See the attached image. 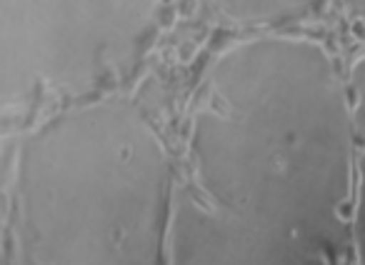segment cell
<instances>
[{"label": "cell", "instance_id": "52a82bcc", "mask_svg": "<svg viewBox=\"0 0 365 265\" xmlns=\"http://www.w3.org/2000/svg\"><path fill=\"white\" fill-rule=\"evenodd\" d=\"M340 3H343L345 13H348L353 21L365 26V0H340Z\"/></svg>", "mask_w": 365, "mask_h": 265}, {"label": "cell", "instance_id": "3957f363", "mask_svg": "<svg viewBox=\"0 0 365 265\" xmlns=\"http://www.w3.org/2000/svg\"><path fill=\"white\" fill-rule=\"evenodd\" d=\"M165 0H0L3 110L101 98L153 48Z\"/></svg>", "mask_w": 365, "mask_h": 265}, {"label": "cell", "instance_id": "277c9868", "mask_svg": "<svg viewBox=\"0 0 365 265\" xmlns=\"http://www.w3.org/2000/svg\"><path fill=\"white\" fill-rule=\"evenodd\" d=\"M168 265H340L285 235L260 230L215 210L178 185Z\"/></svg>", "mask_w": 365, "mask_h": 265}, {"label": "cell", "instance_id": "7a4b0ae2", "mask_svg": "<svg viewBox=\"0 0 365 265\" xmlns=\"http://www.w3.org/2000/svg\"><path fill=\"white\" fill-rule=\"evenodd\" d=\"M175 168L138 103H73L21 135L11 173L26 265H168Z\"/></svg>", "mask_w": 365, "mask_h": 265}, {"label": "cell", "instance_id": "6da1fadb", "mask_svg": "<svg viewBox=\"0 0 365 265\" xmlns=\"http://www.w3.org/2000/svg\"><path fill=\"white\" fill-rule=\"evenodd\" d=\"M185 170V185L215 210L340 263L355 118L333 53L293 33H253L218 53L190 110Z\"/></svg>", "mask_w": 365, "mask_h": 265}, {"label": "cell", "instance_id": "5b68a950", "mask_svg": "<svg viewBox=\"0 0 365 265\" xmlns=\"http://www.w3.org/2000/svg\"><path fill=\"white\" fill-rule=\"evenodd\" d=\"M223 21L245 31L280 33L323 13L328 0H210Z\"/></svg>", "mask_w": 365, "mask_h": 265}, {"label": "cell", "instance_id": "8992f818", "mask_svg": "<svg viewBox=\"0 0 365 265\" xmlns=\"http://www.w3.org/2000/svg\"><path fill=\"white\" fill-rule=\"evenodd\" d=\"M350 95L355 118V185L350 215V253L355 263L365 265V53L350 66Z\"/></svg>", "mask_w": 365, "mask_h": 265}]
</instances>
